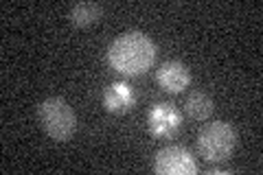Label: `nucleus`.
I'll use <instances>...</instances> for the list:
<instances>
[{"mask_svg": "<svg viewBox=\"0 0 263 175\" xmlns=\"http://www.w3.org/2000/svg\"><path fill=\"white\" fill-rule=\"evenodd\" d=\"M156 62V44L143 31H125L108 46V64L125 77H138Z\"/></svg>", "mask_w": 263, "mask_h": 175, "instance_id": "1", "label": "nucleus"}, {"mask_svg": "<svg viewBox=\"0 0 263 175\" xmlns=\"http://www.w3.org/2000/svg\"><path fill=\"white\" fill-rule=\"evenodd\" d=\"M37 119L48 136L57 143H66L77 131V114L62 96H48L37 105Z\"/></svg>", "mask_w": 263, "mask_h": 175, "instance_id": "2", "label": "nucleus"}, {"mask_svg": "<svg viewBox=\"0 0 263 175\" xmlns=\"http://www.w3.org/2000/svg\"><path fill=\"white\" fill-rule=\"evenodd\" d=\"M237 149V129L226 121L204 125L197 134V151L206 162H226Z\"/></svg>", "mask_w": 263, "mask_h": 175, "instance_id": "3", "label": "nucleus"}, {"mask_svg": "<svg viewBox=\"0 0 263 175\" xmlns=\"http://www.w3.org/2000/svg\"><path fill=\"white\" fill-rule=\"evenodd\" d=\"M154 171L158 175H195L197 162L189 149L180 145H167L156 153Z\"/></svg>", "mask_w": 263, "mask_h": 175, "instance_id": "4", "label": "nucleus"}, {"mask_svg": "<svg viewBox=\"0 0 263 175\" xmlns=\"http://www.w3.org/2000/svg\"><path fill=\"white\" fill-rule=\"evenodd\" d=\"M182 125V114L176 105L158 101L147 112V131L154 138H171Z\"/></svg>", "mask_w": 263, "mask_h": 175, "instance_id": "5", "label": "nucleus"}, {"mask_svg": "<svg viewBox=\"0 0 263 175\" xmlns=\"http://www.w3.org/2000/svg\"><path fill=\"white\" fill-rule=\"evenodd\" d=\"M156 81L164 92L178 94L191 83V70L186 68V64L178 62V60H169L160 64V68L156 70Z\"/></svg>", "mask_w": 263, "mask_h": 175, "instance_id": "6", "label": "nucleus"}, {"mask_svg": "<svg viewBox=\"0 0 263 175\" xmlns=\"http://www.w3.org/2000/svg\"><path fill=\"white\" fill-rule=\"evenodd\" d=\"M136 105V92L127 81H114L103 90V107L110 114H127Z\"/></svg>", "mask_w": 263, "mask_h": 175, "instance_id": "7", "label": "nucleus"}, {"mask_svg": "<svg viewBox=\"0 0 263 175\" xmlns=\"http://www.w3.org/2000/svg\"><path fill=\"white\" fill-rule=\"evenodd\" d=\"M70 22L77 29H86L103 20V5L99 3H75L70 7Z\"/></svg>", "mask_w": 263, "mask_h": 175, "instance_id": "8", "label": "nucleus"}, {"mask_svg": "<svg viewBox=\"0 0 263 175\" xmlns=\"http://www.w3.org/2000/svg\"><path fill=\"white\" fill-rule=\"evenodd\" d=\"M213 110H215V103H213V99L206 92H202V90L191 92L184 101V112L195 121H206L213 114Z\"/></svg>", "mask_w": 263, "mask_h": 175, "instance_id": "9", "label": "nucleus"}]
</instances>
